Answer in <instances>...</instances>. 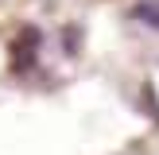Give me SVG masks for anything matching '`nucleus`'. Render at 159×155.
Returning a JSON list of instances; mask_svg holds the SVG:
<instances>
[{
    "label": "nucleus",
    "instance_id": "nucleus-1",
    "mask_svg": "<svg viewBox=\"0 0 159 155\" xmlns=\"http://www.w3.org/2000/svg\"><path fill=\"white\" fill-rule=\"evenodd\" d=\"M136 20H144L148 27H159V0H140L136 4Z\"/></svg>",
    "mask_w": 159,
    "mask_h": 155
}]
</instances>
